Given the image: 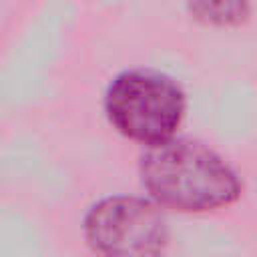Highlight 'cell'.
Here are the masks:
<instances>
[{
	"label": "cell",
	"instance_id": "6da1fadb",
	"mask_svg": "<svg viewBox=\"0 0 257 257\" xmlns=\"http://www.w3.org/2000/svg\"><path fill=\"white\" fill-rule=\"evenodd\" d=\"M139 175L151 201L179 213L219 211L243 193L239 173L211 147L189 139L145 147Z\"/></svg>",
	"mask_w": 257,
	"mask_h": 257
},
{
	"label": "cell",
	"instance_id": "7a4b0ae2",
	"mask_svg": "<svg viewBox=\"0 0 257 257\" xmlns=\"http://www.w3.org/2000/svg\"><path fill=\"white\" fill-rule=\"evenodd\" d=\"M102 106L118 135L143 147H153L177 135L187 114V96L169 74L133 68L110 80Z\"/></svg>",
	"mask_w": 257,
	"mask_h": 257
},
{
	"label": "cell",
	"instance_id": "277c9868",
	"mask_svg": "<svg viewBox=\"0 0 257 257\" xmlns=\"http://www.w3.org/2000/svg\"><path fill=\"white\" fill-rule=\"evenodd\" d=\"M191 18L213 28L241 26L251 16V0H187Z\"/></svg>",
	"mask_w": 257,
	"mask_h": 257
},
{
	"label": "cell",
	"instance_id": "3957f363",
	"mask_svg": "<svg viewBox=\"0 0 257 257\" xmlns=\"http://www.w3.org/2000/svg\"><path fill=\"white\" fill-rule=\"evenodd\" d=\"M82 233L90 249L102 255H159L169 243L163 207L135 195H110L96 201L82 219Z\"/></svg>",
	"mask_w": 257,
	"mask_h": 257
}]
</instances>
